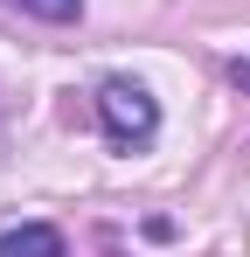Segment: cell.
I'll return each mask as SVG.
<instances>
[{"mask_svg": "<svg viewBox=\"0 0 250 257\" xmlns=\"http://www.w3.org/2000/svg\"><path fill=\"white\" fill-rule=\"evenodd\" d=\"M229 84H236V90L250 97V56H236V63H229Z\"/></svg>", "mask_w": 250, "mask_h": 257, "instance_id": "4", "label": "cell"}, {"mask_svg": "<svg viewBox=\"0 0 250 257\" xmlns=\"http://www.w3.org/2000/svg\"><path fill=\"white\" fill-rule=\"evenodd\" d=\"M0 257H70V243L56 222H14L0 229Z\"/></svg>", "mask_w": 250, "mask_h": 257, "instance_id": "2", "label": "cell"}, {"mask_svg": "<svg viewBox=\"0 0 250 257\" xmlns=\"http://www.w3.org/2000/svg\"><path fill=\"white\" fill-rule=\"evenodd\" d=\"M21 7H28L35 21H77L83 14V0H21Z\"/></svg>", "mask_w": 250, "mask_h": 257, "instance_id": "3", "label": "cell"}, {"mask_svg": "<svg viewBox=\"0 0 250 257\" xmlns=\"http://www.w3.org/2000/svg\"><path fill=\"white\" fill-rule=\"evenodd\" d=\"M97 118L111 132V146L132 153V146H146L153 132H160V104H153V90L132 84V77H111V84L97 90Z\"/></svg>", "mask_w": 250, "mask_h": 257, "instance_id": "1", "label": "cell"}]
</instances>
